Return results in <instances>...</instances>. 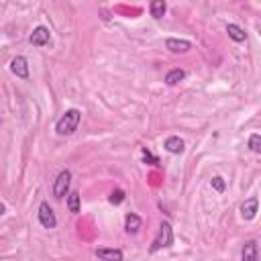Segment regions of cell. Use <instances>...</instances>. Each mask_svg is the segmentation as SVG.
Listing matches in <instances>:
<instances>
[{
	"label": "cell",
	"instance_id": "obj_12",
	"mask_svg": "<svg viewBox=\"0 0 261 261\" xmlns=\"http://www.w3.org/2000/svg\"><path fill=\"white\" fill-rule=\"evenodd\" d=\"M143 221H141V216L139 214H135V212H129L125 216V231L131 232V235H135V232H139Z\"/></svg>",
	"mask_w": 261,
	"mask_h": 261
},
{
	"label": "cell",
	"instance_id": "obj_2",
	"mask_svg": "<svg viewBox=\"0 0 261 261\" xmlns=\"http://www.w3.org/2000/svg\"><path fill=\"white\" fill-rule=\"evenodd\" d=\"M172 245H174V229H172L170 223L163 221V223L159 225V232H157V237L153 239V243H151L149 251H151V253H157V251H161V249H170Z\"/></svg>",
	"mask_w": 261,
	"mask_h": 261
},
{
	"label": "cell",
	"instance_id": "obj_10",
	"mask_svg": "<svg viewBox=\"0 0 261 261\" xmlns=\"http://www.w3.org/2000/svg\"><path fill=\"white\" fill-rule=\"evenodd\" d=\"M166 47L177 56V53H188L192 49V43H190V41H186V39H174V37H170L166 41Z\"/></svg>",
	"mask_w": 261,
	"mask_h": 261
},
{
	"label": "cell",
	"instance_id": "obj_14",
	"mask_svg": "<svg viewBox=\"0 0 261 261\" xmlns=\"http://www.w3.org/2000/svg\"><path fill=\"white\" fill-rule=\"evenodd\" d=\"M184 78H186V72L182 70V67H174V70H170L168 76H166V84L168 86H175V84H180Z\"/></svg>",
	"mask_w": 261,
	"mask_h": 261
},
{
	"label": "cell",
	"instance_id": "obj_11",
	"mask_svg": "<svg viewBox=\"0 0 261 261\" xmlns=\"http://www.w3.org/2000/svg\"><path fill=\"white\" fill-rule=\"evenodd\" d=\"M241 261H259V253H257V241L249 239L245 241L243 251H241Z\"/></svg>",
	"mask_w": 261,
	"mask_h": 261
},
{
	"label": "cell",
	"instance_id": "obj_19",
	"mask_svg": "<svg viewBox=\"0 0 261 261\" xmlns=\"http://www.w3.org/2000/svg\"><path fill=\"white\" fill-rule=\"evenodd\" d=\"M143 161L149 163V166H159V159H157L153 153H151L147 147H143Z\"/></svg>",
	"mask_w": 261,
	"mask_h": 261
},
{
	"label": "cell",
	"instance_id": "obj_8",
	"mask_svg": "<svg viewBox=\"0 0 261 261\" xmlns=\"http://www.w3.org/2000/svg\"><path fill=\"white\" fill-rule=\"evenodd\" d=\"M257 208H259V200L253 196V198L245 200L241 204V216L245 218V221H253V218L257 216Z\"/></svg>",
	"mask_w": 261,
	"mask_h": 261
},
{
	"label": "cell",
	"instance_id": "obj_17",
	"mask_svg": "<svg viewBox=\"0 0 261 261\" xmlns=\"http://www.w3.org/2000/svg\"><path fill=\"white\" fill-rule=\"evenodd\" d=\"M210 186H212L214 192H218V194H223V192L227 190V182H225V177H221V175H214L210 180Z\"/></svg>",
	"mask_w": 261,
	"mask_h": 261
},
{
	"label": "cell",
	"instance_id": "obj_4",
	"mask_svg": "<svg viewBox=\"0 0 261 261\" xmlns=\"http://www.w3.org/2000/svg\"><path fill=\"white\" fill-rule=\"evenodd\" d=\"M39 223L45 229H56L58 227V216L49 206V202H45V200L39 204Z\"/></svg>",
	"mask_w": 261,
	"mask_h": 261
},
{
	"label": "cell",
	"instance_id": "obj_15",
	"mask_svg": "<svg viewBox=\"0 0 261 261\" xmlns=\"http://www.w3.org/2000/svg\"><path fill=\"white\" fill-rule=\"evenodd\" d=\"M166 10H168V4L163 2V0H153V2L149 4V12H151L153 19H161L163 15H166Z\"/></svg>",
	"mask_w": 261,
	"mask_h": 261
},
{
	"label": "cell",
	"instance_id": "obj_5",
	"mask_svg": "<svg viewBox=\"0 0 261 261\" xmlns=\"http://www.w3.org/2000/svg\"><path fill=\"white\" fill-rule=\"evenodd\" d=\"M10 72L15 74L17 78H21V80H29V61H27V58H23V56L12 58Z\"/></svg>",
	"mask_w": 261,
	"mask_h": 261
},
{
	"label": "cell",
	"instance_id": "obj_6",
	"mask_svg": "<svg viewBox=\"0 0 261 261\" xmlns=\"http://www.w3.org/2000/svg\"><path fill=\"white\" fill-rule=\"evenodd\" d=\"M49 39H51V35H49L47 27H37V29L31 33V37H29V43L35 45V47H45L49 43Z\"/></svg>",
	"mask_w": 261,
	"mask_h": 261
},
{
	"label": "cell",
	"instance_id": "obj_9",
	"mask_svg": "<svg viewBox=\"0 0 261 261\" xmlns=\"http://www.w3.org/2000/svg\"><path fill=\"white\" fill-rule=\"evenodd\" d=\"M96 257L100 261H122L125 259V253L120 249H108V247H100V249H96Z\"/></svg>",
	"mask_w": 261,
	"mask_h": 261
},
{
	"label": "cell",
	"instance_id": "obj_13",
	"mask_svg": "<svg viewBox=\"0 0 261 261\" xmlns=\"http://www.w3.org/2000/svg\"><path fill=\"white\" fill-rule=\"evenodd\" d=\"M227 33H229V37L235 41V43H243V41H247V33L241 29L239 25H227Z\"/></svg>",
	"mask_w": 261,
	"mask_h": 261
},
{
	"label": "cell",
	"instance_id": "obj_16",
	"mask_svg": "<svg viewBox=\"0 0 261 261\" xmlns=\"http://www.w3.org/2000/svg\"><path fill=\"white\" fill-rule=\"evenodd\" d=\"M80 200H82V196H80V192H72L70 196H67V210H70L72 214H78L80 212Z\"/></svg>",
	"mask_w": 261,
	"mask_h": 261
},
{
	"label": "cell",
	"instance_id": "obj_3",
	"mask_svg": "<svg viewBox=\"0 0 261 261\" xmlns=\"http://www.w3.org/2000/svg\"><path fill=\"white\" fill-rule=\"evenodd\" d=\"M70 184H72V172L70 170L59 172V175L56 177V184H53V196L61 200L67 194V190H70Z\"/></svg>",
	"mask_w": 261,
	"mask_h": 261
},
{
	"label": "cell",
	"instance_id": "obj_20",
	"mask_svg": "<svg viewBox=\"0 0 261 261\" xmlns=\"http://www.w3.org/2000/svg\"><path fill=\"white\" fill-rule=\"evenodd\" d=\"M125 198H127L125 192H122V190H115L108 200H111V204H122V202H125Z\"/></svg>",
	"mask_w": 261,
	"mask_h": 261
},
{
	"label": "cell",
	"instance_id": "obj_21",
	"mask_svg": "<svg viewBox=\"0 0 261 261\" xmlns=\"http://www.w3.org/2000/svg\"><path fill=\"white\" fill-rule=\"evenodd\" d=\"M4 212H6V206H4V204H2V202H0V216H2V214H4Z\"/></svg>",
	"mask_w": 261,
	"mask_h": 261
},
{
	"label": "cell",
	"instance_id": "obj_18",
	"mask_svg": "<svg viewBox=\"0 0 261 261\" xmlns=\"http://www.w3.org/2000/svg\"><path fill=\"white\" fill-rule=\"evenodd\" d=\"M249 149L253 153H261V135L259 133H253L249 137Z\"/></svg>",
	"mask_w": 261,
	"mask_h": 261
},
{
	"label": "cell",
	"instance_id": "obj_1",
	"mask_svg": "<svg viewBox=\"0 0 261 261\" xmlns=\"http://www.w3.org/2000/svg\"><path fill=\"white\" fill-rule=\"evenodd\" d=\"M80 120H82V115L78 108H70V111H65L61 115V118L56 122V133L59 137H70L78 131V125H80Z\"/></svg>",
	"mask_w": 261,
	"mask_h": 261
},
{
	"label": "cell",
	"instance_id": "obj_7",
	"mask_svg": "<svg viewBox=\"0 0 261 261\" xmlns=\"http://www.w3.org/2000/svg\"><path fill=\"white\" fill-rule=\"evenodd\" d=\"M163 147H166V151H170L172 155H182L184 151H186V143H184V139H180V137H175V135L168 137L166 143H163Z\"/></svg>",
	"mask_w": 261,
	"mask_h": 261
}]
</instances>
